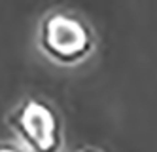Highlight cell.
<instances>
[{"mask_svg": "<svg viewBox=\"0 0 157 152\" xmlns=\"http://www.w3.org/2000/svg\"><path fill=\"white\" fill-rule=\"evenodd\" d=\"M8 122L34 152H55L59 148L57 114L40 99H25L12 110Z\"/></svg>", "mask_w": 157, "mask_h": 152, "instance_id": "1", "label": "cell"}, {"mask_svg": "<svg viewBox=\"0 0 157 152\" xmlns=\"http://www.w3.org/2000/svg\"><path fill=\"white\" fill-rule=\"evenodd\" d=\"M0 152H23V150L12 143H0Z\"/></svg>", "mask_w": 157, "mask_h": 152, "instance_id": "3", "label": "cell"}, {"mask_svg": "<svg viewBox=\"0 0 157 152\" xmlns=\"http://www.w3.org/2000/svg\"><path fill=\"white\" fill-rule=\"evenodd\" d=\"M40 44L51 57L64 63L78 61L87 53L91 36L83 23L63 11L46 15L40 25Z\"/></svg>", "mask_w": 157, "mask_h": 152, "instance_id": "2", "label": "cell"}]
</instances>
